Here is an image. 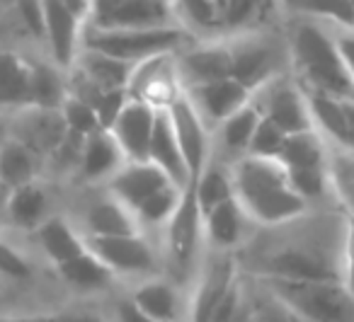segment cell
Returning <instances> with one entry per match:
<instances>
[{
  "label": "cell",
  "mask_w": 354,
  "mask_h": 322,
  "mask_svg": "<svg viewBox=\"0 0 354 322\" xmlns=\"http://www.w3.org/2000/svg\"><path fill=\"white\" fill-rule=\"evenodd\" d=\"M185 93L192 100V104L202 114L204 122L209 124V129H216L223 119L231 117L236 109H241L243 104H248L252 100L250 90L238 83L236 78H231V75L204 85H194V88H187Z\"/></svg>",
  "instance_id": "cell-16"
},
{
  "label": "cell",
  "mask_w": 354,
  "mask_h": 322,
  "mask_svg": "<svg viewBox=\"0 0 354 322\" xmlns=\"http://www.w3.org/2000/svg\"><path fill=\"white\" fill-rule=\"evenodd\" d=\"M133 66L136 64H127V61L112 59V56L102 54V51L80 46L73 68L75 73H80L85 80H90L97 90L107 93V90H127L133 73Z\"/></svg>",
  "instance_id": "cell-25"
},
{
  "label": "cell",
  "mask_w": 354,
  "mask_h": 322,
  "mask_svg": "<svg viewBox=\"0 0 354 322\" xmlns=\"http://www.w3.org/2000/svg\"><path fill=\"white\" fill-rule=\"evenodd\" d=\"M127 162L119 143L109 133V129H97V131L88 133L83 138V148H80L78 158V177L88 184H102Z\"/></svg>",
  "instance_id": "cell-20"
},
{
  "label": "cell",
  "mask_w": 354,
  "mask_h": 322,
  "mask_svg": "<svg viewBox=\"0 0 354 322\" xmlns=\"http://www.w3.org/2000/svg\"><path fill=\"white\" fill-rule=\"evenodd\" d=\"M156 112L158 109L153 104L129 97L107 126L127 160H148V143H151Z\"/></svg>",
  "instance_id": "cell-13"
},
{
  "label": "cell",
  "mask_w": 354,
  "mask_h": 322,
  "mask_svg": "<svg viewBox=\"0 0 354 322\" xmlns=\"http://www.w3.org/2000/svg\"><path fill=\"white\" fill-rule=\"evenodd\" d=\"M167 184H172L170 177L151 160H127L104 182V191H109L114 199L136 211L138 204H143L148 196Z\"/></svg>",
  "instance_id": "cell-15"
},
{
  "label": "cell",
  "mask_w": 354,
  "mask_h": 322,
  "mask_svg": "<svg viewBox=\"0 0 354 322\" xmlns=\"http://www.w3.org/2000/svg\"><path fill=\"white\" fill-rule=\"evenodd\" d=\"M64 3H66V6H68L73 12H78V15L83 17V20H85V17H88L90 0H64Z\"/></svg>",
  "instance_id": "cell-51"
},
{
  "label": "cell",
  "mask_w": 354,
  "mask_h": 322,
  "mask_svg": "<svg viewBox=\"0 0 354 322\" xmlns=\"http://www.w3.org/2000/svg\"><path fill=\"white\" fill-rule=\"evenodd\" d=\"M192 187L199 209H202V214H207L209 209L233 196L231 167H223L221 162L209 160L204 170L197 175V180H192Z\"/></svg>",
  "instance_id": "cell-34"
},
{
  "label": "cell",
  "mask_w": 354,
  "mask_h": 322,
  "mask_svg": "<svg viewBox=\"0 0 354 322\" xmlns=\"http://www.w3.org/2000/svg\"><path fill=\"white\" fill-rule=\"evenodd\" d=\"M333 27V39L335 46H337L339 59L349 70H354V27Z\"/></svg>",
  "instance_id": "cell-45"
},
{
  "label": "cell",
  "mask_w": 354,
  "mask_h": 322,
  "mask_svg": "<svg viewBox=\"0 0 354 322\" xmlns=\"http://www.w3.org/2000/svg\"><path fill=\"white\" fill-rule=\"evenodd\" d=\"M15 12L27 35L44 41V0H15Z\"/></svg>",
  "instance_id": "cell-42"
},
{
  "label": "cell",
  "mask_w": 354,
  "mask_h": 322,
  "mask_svg": "<svg viewBox=\"0 0 354 322\" xmlns=\"http://www.w3.org/2000/svg\"><path fill=\"white\" fill-rule=\"evenodd\" d=\"M56 274L64 278V283H68L71 288L83 291V293L104 291V288H109L114 281H117L112 269H109L104 262H100V259L88 249V245H85V249L80 254L71 257L68 262L59 264V267H56Z\"/></svg>",
  "instance_id": "cell-28"
},
{
  "label": "cell",
  "mask_w": 354,
  "mask_h": 322,
  "mask_svg": "<svg viewBox=\"0 0 354 322\" xmlns=\"http://www.w3.org/2000/svg\"><path fill=\"white\" fill-rule=\"evenodd\" d=\"M0 322H49V315H0Z\"/></svg>",
  "instance_id": "cell-50"
},
{
  "label": "cell",
  "mask_w": 354,
  "mask_h": 322,
  "mask_svg": "<svg viewBox=\"0 0 354 322\" xmlns=\"http://www.w3.org/2000/svg\"><path fill=\"white\" fill-rule=\"evenodd\" d=\"M289 184L306 201H315L328 191L330 175L328 167H286Z\"/></svg>",
  "instance_id": "cell-38"
},
{
  "label": "cell",
  "mask_w": 354,
  "mask_h": 322,
  "mask_svg": "<svg viewBox=\"0 0 354 322\" xmlns=\"http://www.w3.org/2000/svg\"><path fill=\"white\" fill-rule=\"evenodd\" d=\"M262 112L257 109L255 100H250L248 104H243L241 109L226 117L221 124L216 126V133H218V146L223 148L226 153L231 155L241 158L248 153V146H250V138L255 133V126L260 122Z\"/></svg>",
  "instance_id": "cell-31"
},
{
  "label": "cell",
  "mask_w": 354,
  "mask_h": 322,
  "mask_svg": "<svg viewBox=\"0 0 354 322\" xmlns=\"http://www.w3.org/2000/svg\"><path fill=\"white\" fill-rule=\"evenodd\" d=\"M248 223L250 220H248L245 211L241 209L236 196H231L209 209L207 214H202L204 243H209L214 252H231L233 247L241 245Z\"/></svg>",
  "instance_id": "cell-22"
},
{
  "label": "cell",
  "mask_w": 354,
  "mask_h": 322,
  "mask_svg": "<svg viewBox=\"0 0 354 322\" xmlns=\"http://www.w3.org/2000/svg\"><path fill=\"white\" fill-rule=\"evenodd\" d=\"M344 117H347V133H349V153H354V100H342Z\"/></svg>",
  "instance_id": "cell-48"
},
{
  "label": "cell",
  "mask_w": 354,
  "mask_h": 322,
  "mask_svg": "<svg viewBox=\"0 0 354 322\" xmlns=\"http://www.w3.org/2000/svg\"><path fill=\"white\" fill-rule=\"evenodd\" d=\"M289 56L301 75V88L354 100L352 70L339 59L330 25L308 17L296 22L289 35Z\"/></svg>",
  "instance_id": "cell-2"
},
{
  "label": "cell",
  "mask_w": 354,
  "mask_h": 322,
  "mask_svg": "<svg viewBox=\"0 0 354 322\" xmlns=\"http://www.w3.org/2000/svg\"><path fill=\"white\" fill-rule=\"evenodd\" d=\"M162 259L172 276L185 278L194 272L199 259V249L204 243V228H202V209L194 196V187L189 182L183 189L180 204L172 211L167 223L162 225Z\"/></svg>",
  "instance_id": "cell-4"
},
{
  "label": "cell",
  "mask_w": 354,
  "mask_h": 322,
  "mask_svg": "<svg viewBox=\"0 0 354 322\" xmlns=\"http://www.w3.org/2000/svg\"><path fill=\"white\" fill-rule=\"evenodd\" d=\"M167 117H170L172 131H175L177 146L183 151L185 165L189 170V180H197V175L212 160V129L197 112L187 93H180L167 104Z\"/></svg>",
  "instance_id": "cell-7"
},
{
  "label": "cell",
  "mask_w": 354,
  "mask_h": 322,
  "mask_svg": "<svg viewBox=\"0 0 354 322\" xmlns=\"http://www.w3.org/2000/svg\"><path fill=\"white\" fill-rule=\"evenodd\" d=\"M85 20L73 12L64 0H44V41L51 61L61 70H71L80 51Z\"/></svg>",
  "instance_id": "cell-12"
},
{
  "label": "cell",
  "mask_w": 354,
  "mask_h": 322,
  "mask_svg": "<svg viewBox=\"0 0 354 322\" xmlns=\"http://www.w3.org/2000/svg\"><path fill=\"white\" fill-rule=\"evenodd\" d=\"M39 160L32 148H27L15 136L0 143V182L10 189L39 180Z\"/></svg>",
  "instance_id": "cell-29"
},
{
  "label": "cell",
  "mask_w": 354,
  "mask_h": 322,
  "mask_svg": "<svg viewBox=\"0 0 354 322\" xmlns=\"http://www.w3.org/2000/svg\"><path fill=\"white\" fill-rule=\"evenodd\" d=\"M88 249L104 262L117 278H148L160 274L162 257L148 233L107 235V238H85Z\"/></svg>",
  "instance_id": "cell-5"
},
{
  "label": "cell",
  "mask_w": 354,
  "mask_h": 322,
  "mask_svg": "<svg viewBox=\"0 0 354 322\" xmlns=\"http://www.w3.org/2000/svg\"><path fill=\"white\" fill-rule=\"evenodd\" d=\"M131 298L146 315H151L158 322H180L183 315V296L175 281L160 276H148L133 286Z\"/></svg>",
  "instance_id": "cell-24"
},
{
  "label": "cell",
  "mask_w": 354,
  "mask_h": 322,
  "mask_svg": "<svg viewBox=\"0 0 354 322\" xmlns=\"http://www.w3.org/2000/svg\"><path fill=\"white\" fill-rule=\"evenodd\" d=\"M342 286L354 301V211H347L342 230Z\"/></svg>",
  "instance_id": "cell-41"
},
{
  "label": "cell",
  "mask_w": 354,
  "mask_h": 322,
  "mask_svg": "<svg viewBox=\"0 0 354 322\" xmlns=\"http://www.w3.org/2000/svg\"><path fill=\"white\" fill-rule=\"evenodd\" d=\"M265 272L281 281H337L333 259L313 245H291L265 259Z\"/></svg>",
  "instance_id": "cell-11"
},
{
  "label": "cell",
  "mask_w": 354,
  "mask_h": 322,
  "mask_svg": "<svg viewBox=\"0 0 354 322\" xmlns=\"http://www.w3.org/2000/svg\"><path fill=\"white\" fill-rule=\"evenodd\" d=\"M85 25L100 30L172 25V0H90Z\"/></svg>",
  "instance_id": "cell-8"
},
{
  "label": "cell",
  "mask_w": 354,
  "mask_h": 322,
  "mask_svg": "<svg viewBox=\"0 0 354 322\" xmlns=\"http://www.w3.org/2000/svg\"><path fill=\"white\" fill-rule=\"evenodd\" d=\"M180 196H183V187L167 184L162 189H158L156 194L148 196L143 204H138L133 216H136L143 233H148V230H162V225L167 223L172 211L180 204Z\"/></svg>",
  "instance_id": "cell-36"
},
{
  "label": "cell",
  "mask_w": 354,
  "mask_h": 322,
  "mask_svg": "<svg viewBox=\"0 0 354 322\" xmlns=\"http://www.w3.org/2000/svg\"><path fill=\"white\" fill-rule=\"evenodd\" d=\"M277 160L284 167H328L325 138L315 129L299 133H286Z\"/></svg>",
  "instance_id": "cell-32"
},
{
  "label": "cell",
  "mask_w": 354,
  "mask_h": 322,
  "mask_svg": "<svg viewBox=\"0 0 354 322\" xmlns=\"http://www.w3.org/2000/svg\"><path fill=\"white\" fill-rule=\"evenodd\" d=\"M15 138L32 148L39 158H49L66 138V124L61 119V112L32 107V104L20 107V114L15 119Z\"/></svg>",
  "instance_id": "cell-18"
},
{
  "label": "cell",
  "mask_w": 354,
  "mask_h": 322,
  "mask_svg": "<svg viewBox=\"0 0 354 322\" xmlns=\"http://www.w3.org/2000/svg\"><path fill=\"white\" fill-rule=\"evenodd\" d=\"M30 61L12 51H0V107H27Z\"/></svg>",
  "instance_id": "cell-33"
},
{
  "label": "cell",
  "mask_w": 354,
  "mask_h": 322,
  "mask_svg": "<svg viewBox=\"0 0 354 322\" xmlns=\"http://www.w3.org/2000/svg\"><path fill=\"white\" fill-rule=\"evenodd\" d=\"M8 199H10V187L0 182V230L6 228V218H8Z\"/></svg>",
  "instance_id": "cell-49"
},
{
  "label": "cell",
  "mask_w": 354,
  "mask_h": 322,
  "mask_svg": "<svg viewBox=\"0 0 354 322\" xmlns=\"http://www.w3.org/2000/svg\"><path fill=\"white\" fill-rule=\"evenodd\" d=\"M59 112H61V119H64V124H66V131H71V133L88 136V133L102 129V124H100V117H97V112H95L93 104L85 102V100H80V97H75V95H71V93L66 95V100L61 102Z\"/></svg>",
  "instance_id": "cell-37"
},
{
  "label": "cell",
  "mask_w": 354,
  "mask_h": 322,
  "mask_svg": "<svg viewBox=\"0 0 354 322\" xmlns=\"http://www.w3.org/2000/svg\"><path fill=\"white\" fill-rule=\"evenodd\" d=\"M30 274H32L30 257L0 233V276L12 278V281H22Z\"/></svg>",
  "instance_id": "cell-40"
},
{
  "label": "cell",
  "mask_w": 354,
  "mask_h": 322,
  "mask_svg": "<svg viewBox=\"0 0 354 322\" xmlns=\"http://www.w3.org/2000/svg\"><path fill=\"white\" fill-rule=\"evenodd\" d=\"M233 196L248 220L260 225H284L301 218L308 201L294 191L286 167L277 158L241 155L231 165Z\"/></svg>",
  "instance_id": "cell-1"
},
{
  "label": "cell",
  "mask_w": 354,
  "mask_h": 322,
  "mask_svg": "<svg viewBox=\"0 0 354 322\" xmlns=\"http://www.w3.org/2000/svg\"><path fill=\"white\" fill-rule=\"evenodd\" d=\"M252 100H255L262 117L274 122L284 133H299L306 129H313L306 95L299 83L274 78L267 85H262L257 93H252Z\"/></svg>",
  "instance_id": "cell-9"
},
{
  "label": "cell",
  "mask_w": 354,
  "mask_h": 322,
  "mask_svg": "<svg viewBox=\"0 0 354 322\" xmlns=\"http://www.w3.org/2000/svg\"><path fill=\"white\" fill-rule=\"evenodd\" d=\"M80 46L102 51L127 64H141L160 54H177L183 46H187V32L177 25L122 27V30H100L85 25Z\"/></svg>",
  "instance_id": "cell-3"
},
{
  "label": "cell",
  "mask_w": 354,
  "mask_h": 322,
  "mask_svg": "<svg viewBox=\"0 0 354 322\" xmlns=\"http://www.w3.org/2000/svg\"><path fill=\"white\" fill-rule=\"evenodd\" d=\"M238 278L236 262L228 252H218L216 259L209 262V267H204V272L199 274V281L189 298V322H212L214 307L218 305V301L223 298V293L231 288V283Z\"/></svg>",
  "instance_id": "cell-17"
},
{
  "label": "cell",
  "mask_w": 354,
  "mask_h": 322,
  "mask_svg": "<svg viewBox=\"0 0 354 322\" xmlns=\"http://www.w3.org/2000/svg\"><path fill=\"white\" fill-rule=\"evenodd\" d=\"M352 3H354V0H352Z\"/></svg>",
  "instance_id": "cell-53"
},
{
  "label": "cell",
  "mask_w": 354,
  "mask_h": 322,
  "mask_svg": "<svg viewBox=\"0 0 354 322\" xmlns=\"http://www.w3.org/2000/svg\"><path fill=\"white\" fill-rule=\"evenodd\" d=\"M49 322H107V317L90 307H66L49 315Z\"/></svg>",
  "instance_id": "cell-46"
},
{
  "label": "cell",
  "mask_w": 354,
  "mask_h": 322,
  "mask_svg": "<svg viewBox=\"0 0 354 322\" xmlns=\"http://www.w3.org/2000/svg\"><path fill=\"white\" fill-rule=\"evenodd\" d=\"M231 49V78L245 85L250 93H257L262 85L279 78L281 51L274 41L262 37H243L228 44Z\"/></svg>",
  "instance_id": "cell-10"
},
{
  "label": "cell",
  "mask_w": 354,
  "mask_h": 322,
  "mask_svg": "<svg viewBox=\"0 0 354 322\" xmlns=\"http://www.w3.org/2000/svg\"><path fill=\"white\" fill-rule=\"evenodd\" d=\"M301 90L306 95V104H308V114L315 131L323 138H330L333 143H337L339 148L349 151L347 117H344L342 100L333 97V95L318 93V90H306V88Z\"/></svg>",
  "instance_id": "cell-27"
},
{
  "label": "cell",
  "mask_w": 354,
  "mask_h": 322,
  "mask_svg": "<svg viewBox=\"0 0 354 322\" xmlns=\"http://www.w3.org/2000/svg\"><path fill=\"white\" fill-rule=\"evenodd\" d=\"M46 216H51L49 191L39 180L10 189L6 218L8 228H15L20 233H32Z\"/></svg>",
  "instance_id": "cell-26"
},
{
  "label": "cell",
  "mask_w": 354,
  "mask_h": 322,
  "mask_svg": "<svg viewBox=\"0 0 354 322\" xmlns=\"http://www.w3.org/2000/svg\"><path fill=\"white\" fill-rule=\"evenodd\" d=\"M183 8V12L199 27H214L218 25L216 15V0H172Z\"/></svg>",
  "instance_id": "cell-44"
},
{
  "label": "cell",
  "mask_w": 354,
  "mask_h": 322,
  "mask_svg": "<svg viewBox=\"0 0 354 322\" xmlns=\"http://www.w3.org/2000/svg\"><path fill=\"white\" fill-rule=\"evenodd\" d=\"M66 70L51 64H30V93L27 104L44 109H59L68 95V80L64 78Z\"/></svg>",
  "instance_id": "cell-30"
},
{
  "label": "cell",
  "mask_w": 354,
  "mask_h": 322,
  "mask_svg": "<svg viewBox=\"0 0 354 322\" xmlns=\"http://www.w3.org/2000/svg\"><path fill=\"white\" fill-rule=\"evenodd\" d=\"M175 70L183 90L228 78L231 75V49L228 44L183 46L175 54Z\"/></svg>",
  "instance_id": "cell-14"
},
{
  "label": "cell",
  "mask_w": 354,
  "mask_h": 322,
  "mask_svg": "<svg viewBox=\"0 0 354 322\" xmlns=\"http://www.w3.org/2000/svg\"><path fill=\"white\" fill-rule=\"evenodd\" d=\"M75 223L85 238H107V235H127L141 230L133 211L114 199L109 191L90 201Z\"/></svg>",
  "instance_id": "cell-19"
},
{
  "label": "cell",
  "mask_w": 354,
  "mask_h": 322,
  "mask_svg": "<svg viewBox=\"0 0 354 322\" xmlns=\"http://www.w3.org/2000/svg\"><path fill=\"white\" fill-rule=\"evenodd\" d=\"M274 291L286 305L308 322H349L352 298L337 281H281L274 278Z\"/></svg>",
  "instance_id": "cell-6"
},
{
  "label": "cell",
  "mask_w": 354,
  "mask_h": 322,
  "mask_svg": "<svg viewBox=\"0 0 354 322\" xmlns=\"http://www.w3.org/2000/svg\"><path fill=\"white\" fill-rule=\"evenodd\" d=\"M291 12L335 27H354L352 0H284Z\"/></svg>",
  "instance_id": "cell-35"
},
{
  "label": "cell",
  "mask_w": 354,
  "mask_h": 322,
  "mask_svg": "<svg viewBox=\"0 0 354 322\" xmlns=\"http://www.w3.org/2000/svg\"><path fill=\"white\" fill-rule=\"evenodd\" d=\"M30 235L41 257L49 264H54V267L68 262L71 257H75V254H80L85 249V235L80 233L78 223L66 218V216H46Z\"/></svg>",
  "instance_id": "cell-21"
},
{
  "label": "cell",
  "mask_w": 354,
  "mask_h": 322,
  "mask_svg": "<svg viewBox=\"0 0 354 322\" xmlns=\"http://www.w3.org/2000/svg\"><path fill=\"white\" fill-rule=\"evenodd\" d=\"M148 160L153 165H158L167 177H170L172 184L177 187H187L189 182V170L185 165L183 151L177 146L175 131H172L170 117H167V109H158L156 112V122H153V133H151V143H148Z\"/></svg>",
  "instance_id": "cell-23"
},
{
  "label": "cell",
  "mask_w": 354,
  "mask_h": 322,
  "mask_svg": "<svg viewBox=\"0 0 354 322\" xmlns=\"http://www.w3.org/2000/svg\"><path fill=\"white\" fill-rule=\"evenodd\" d=\"M117 317H119V322H158V320H153L151 315H146L131 298H124V301L119 303Z\"/></svg>",
  "instance_id": "cell-47"
},
{
  "label": "cell",
  "mask_w": 354,
  "mask_h": 322,
  "mask_svg": "<svg viewBox=\"0 0 354 322\" xmlns=\"http://www.w3.org/2000/svg\"><path fill=\"white\" fill-rule=\"evenodd\" d=\"M286 133L277 126L274 122H270L267 117H260L255 126V133L250 138V146H248L245 155H260V158H277L284 146Z\"/></svg>",
  "instance_id": "cell-39"
},
{
  "label": "cell",
  "mask_w": 354,
  "mask_h": 322,
  "mask_svg": "<svg viewBox=\"0 0 354 322\" xmlns=\"http://www.w3.org/2000/svg\"><path fill=\"white\" fill-rule=\"evenodd\" d=\"M352 78H354V70H352Z\"/></svg>",
  "instance_id": "cell-52"
},
{
  "label": "cell",
  "mask_w": 354,
  "mask_h": 322,
  "mask_svg": "<svg viewBox=\"0 0 354 322\" xmlns=\"http://www.w3.org/2000/svg\"><path fill=\"white\" fill-rule=\"evenodd\" d=\"M260 0H223V6L216 3L218 22L228 27H243L248 20H252Z\"/></svg>",
  "instance_id": "cell-43"
}]
</instances>
